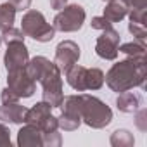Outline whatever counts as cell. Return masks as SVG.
<instances>
[{"label":"cell","instance_id":"6da1fadb","mask_svg":"<svg viewBox=\"0 0 147 147\" xmlns=\"http://www.w3.org/2000/svg\"><path fill=\"white\" fill-rule=\"evenodd\" d=\"M147 76V61L145 57L135 59L128 57L125 61L116 62L104 76V82L113 92H125L135 87H145Z\"/></svg>","mask_w":147,"mask_h":147},{"label":"cell","instance_id":"7a4b0ae2","mask_svg":"<svg viewBox=\"0 0 147 147\" xmlns=\"http://www.w3.org/2000/svg\"><path fill=\"white\" fill-rule=\"evenodd\" d=\"M82 121L90 128H104L113 121V111L106 106L100 99L94 95L82 94V109H80Z\"/></svg>","mask_w":147,"mask_h":147},{"label":"cell","instance_id":"3957f363","mask_svg":"<svg viewBox=\"0 0 147 147\" xmlns=\"http://www.w3.org/2000/svg\"><path fill=\"white\" fill-rule=\"evenodd\" d=\"M21 31L36 42H50L55 35V28L50 26L43 14L38 11H28L21 19Z\"/></svg>","mask_w":147,"mask_h":147},{"label":"cell","instance_id":"277c9868","mask_svg":"<svg viewBox=\"0 0 147 147\" xmlns=\"http://www.w3.org/2000/svg\"><path fill=\"white\" fill-rule=\"evenodd\" d=\"M42 88H43V100L50 104L52 107H59L62 104L64 94H62V78H61V69L52 62L49 71L40 78Z\"/></svg>","mask_w":147,"mask_h":147},{"label":"cell","instance_id":"5b68a950","mask_svg":"<svg viewBox=\"0 0 147 147\" xmlns=\"http://www.w3.org/2000/svg\"><path fill=\"white\" fill-rule=\"evenodd\" d=\"M85 9L78 4H71L64 5L61 12L54 18V28L62 33H71V31H78L83 23H85Z\"/></svg>","mask_w":147,"mask_h":147},{"label":"cell","instance_id":"8992f818","mask_svg":"<svg viewBox=\"0 0 147 147\" xmlns=\"http://www.w3.org/2000/svg\"><path fill=\"white\" fill-rule=\"evenodd\" d=\"M7 88H11L19 99L31 97L36 90V82L26 73V67L7 71Z\"/></svg>","mask_w":147,"mask_h":147},{"label":"cell","instance_id":"52a82bcc","mask_svg":"<svg viewBox=\"0 0 147 147\" xmlns=\"http://www.w3.org/2000/svg\"><path fill=\"white\" fill-rule=\"evenodd\" d=\"M118 47H119V33L113 30V26L107 30H102V35L97 38V43H95L97 55L106 61H114L119 52Z\"/></svg>","mask_w":147,"mask_h":147},{"label":"cell","instance_id":"ba28073f","mask_svg":"<svg viewBox=\"0 0 147 147\" xmlns=\"http://www.w3.org/2000/svg\"><path fill=\"white\" fill-rule=\"evenodd\" d=\"M80 59V47L73 40H64L55 47V59L54 64L61 69V73H66L73 64H76Z\"/></svg>","mask_w":147,"mask_h":147},{"label":"cell","instance_id":"9c48e42d","mask_svg":"<svg viewBox=\"0 0 147 147\" xmlns=\"http://www.w3.org/2000/svg\"><path fill=\"white\" fill-rule=\"evenodd\" d=\"M28 61H30V54H28L24 42L7 43V52L4 55V64H5L7 71L18 69V67H26Z\"/></svg>","mask_w":147,"mask_h":147},{"label":"cell","instance_id":"30bf717a","mask_svg":"<svg viewBox=\"0 0 147 147\" xmlns=\"http://www.w3.org/2000/svg\"><path fill=\"white\" fill-rule=\"evenodd\" d=\"M50 114H52V106L47 104L45 100H42V102H36L31 109H26V113H24V123L35 125V126H38L42 130L43 123L49 119Z\"/></svg>","mask_w":147,"mask_h":147},{"label":"cell","instance_id":"8fae6325","mask_svg":"<svg viewBox=\"0 0 147 147\" xmlns=\"http://www.w3.org/2000/svg\"><path fill=\"white\" fill-rule=\"evenodd\" d=\"M18 145L21 147H42L43 145V133L38 126L28 125L18 131Z\"/></svg>","mask_w":147,"mask_h":147},{"label":"cell","instance_id":"7c38bea8","mask_svg":"<svg viewBox=\"0 0 147 147\" xmlns=\"http://www.w3.org/2000/svg\"><path fill=\"white\" fill-rule=\"evenodd\" d=\"M24 113H26L24 106H21L19 102H9L0 107V119L19 125V123H24Z\"/></svg>","mask_w":147,"mask_h":147},{"label":"cell","instance_id":"4fadbf2b","mask_svg":"<svg viewBox=\"0 0 147 147\" xmlns=\"http://www.w3.org/2000/svg\"><path fill=\"white\" fill-rule=\"evenodd\" d=\"M85 78H87V67H83V66L73 64V66L66 71V82L69 83L71 88H75V90H78V92L87 90Z\"/></svg>","mask_w":147,"mask_h":147},{"label":"cell","instance_id":"5bb4252c","mask_svg":"<svg viewBox=\"0 0 147 147\" xmlns=\"http://www.w3.org/2000/svg\"><path fill=\"white\" fill-rule=\"evenodd\" d=\"M116 106L123 113H135L142 106V99H140L138 94L125 90V92H119V95L116 99Z\"/></svg>","mask_w":147,"mask_h":147},{"label":"cell","instance_id":"9a60e30c","mask_svg":"<svg viewBox=\"0 0 147 147\" xmlns=\"http://www.w3.org/2000/svg\"><path fill=\"white\" fill-rule=\"evenodd\" d=\"M128 5L123 0H109V4L104 9V18L109 23H119L121 19H125L128 16Z\"/></svg>","mask_w":147,"mask_h":147},{"label":"cell","instance_id":"2e32d148","mask_svg":"<svg viewBox=\"0 0 147 147\" xmlns=\"http://www.w3.org/2000/svg\"><path fill=\"white\" fill-rule=\"evenodd\" d=\"M50 66H52V62H50L47 57L38 55V57H33V59L28 61V64H26V73H28V75H30L35 82H40V78L49 71Z\"/></svg>","mask_w":147,"mask_h":147},{"label":"cell","instance_id":"e0dca14e","mask_svg":"<svg viewBox=\"0 0 147 147\" xmlns=\"http://www.w3.org/2000/svg\"><path fill=\"white\" fill-rule=\"evenodd\" d=\"M16 7L11 2H5L0 5V31H4L7 28L12 26L14 19H16Z\"/></svg>","mask_w":147,"mask_h":147},{"label":"cell","instance_id":"ac0fdd59","mask_svg":"<svg viewBox=\"0 0 147 147\" xmlns=\"http://www.w3.org/2000/svg\"><path fill=\"white\" fill-rule=\"evenodd\" d=\"M119 52H123L125 55L128 57H135V59H140V57H145V43L142 40L138 42H128V43H123L121 47H118Z\"/></svg>","mask_w":147,"mask_h":147},{"label":"cell","instance_id":"d6986e66","mask_svg":"<svg viewBox=\"0 0 147 147\" xmlns=\"http://www.w3.org/2000/svg\"><path fill=\"white\" fill-rule=\"evenodd\" d=\"M85 83H87V90H99L104 85V73L99 67H90V69L87 67Z\"/></svg>","mask_w":147,"mask_h":147},{"label":"cell","instance_id":"ffe728a7","mask_svg":"<svg viewBox=\"0 0 147 147\" xmlns=\"http://www.w3.org/2000/svg\"><path fill=\"white\" fill-rule=\"evenodd\" d=\"M135 138L128 130H116L111 135V145L113 147H133Z\"/></svg>","mask_w":147,"mask_h":147},{"label":"cell","instance_id":"44dd1931","mask_svg":"<svg viewBox=\"0 0 147 147\" xmlns=\"http://www.w3.org/2000/svg\"><path fill=\"white\" fill-rule=\"evenodd\" d=\"M57 123H59V128H62L66 131H73V130H76L82 125V118L80 116H75V114L61 113V116L57 118Z\"/></svg>","mask_w":147,"mask_h":147},{"label":"cell","instance_id":"7402d4cb","mask_svg":"<svg viewBox=\"0 0 147 147\" xmlns=\"http://www.w3.org/2000/svg\"><path fill=\"white\" fill-rule=\"evenodd\" d=\"M2 42H5V43H12V42H24V33L23 31H19V30H16V28H7V30H4L2 31Z\"/></svg>","mask_w":147,"mask_h":147},{"label":"cell","instance_id":"603a6c76","mask_svg":"<svg viewBox=\"0 0 147 147\" xmlns=\"http://www.w3.org/2000/svg\"><path fill=\"white\" fill-rule=\"evenodd\" d=\"M128 14H130V23L145 24V19H147V7H142V9H130Z\"/></svg>","mask_w":147,"mask_h":147},{"label":"cell","instance_id":"cb8c5ba5","mask_svg":"<svg viewBox=\"0 0 147 147\" xmlns=\"http://www.w3.org/2000/svg\"><path fill=\"white\" fill-rule=\"evenodd\" d=\"M128 30H130V33L137 38V40H145V36H147V30H145V24H138V23H130L128 24Z\"/></svg>","mask_w":147,"mask_h":147},{"label":"cell","instance_id":"d4e9b609","mask_svg":"<svg viewBox=\"0 0 147 147\" xmlns=\"http://www.w3.org/2000/svg\"><path fill=\"white\" fill-rule=\"evenodd\" d=\"M61 144H62L61 133H57V131L43 133V145H47V147H59Z\"/></svg>","mask_w":147,"mask_h":147},{"label":"cell","instance_id":"484cf974","mask_svg":"<svg viewBox=\"0 0 147 147\" xmlns=\"http://www.w3.org/2000/svg\"><path fill=\"white\" fill-rule=\"evenodd\" d=\"M90 24H92L94 30H100V31H102V30H107V28L113 26V23H109L104 16H97V18H94Z\"/></svg>","mask_w":147,"mask_h":147},{"label":"cell","instance_id":"4316f807","mask_svg":"<svg viewBox=\"0 0 147 147\" xmlns=\"http://www.w3.org/2000/svg\"><path fill=\"white\" fill-rule=\"evenodd\" d=\"M11 147V131L5 125L0 123V147Z\"/></svg>","mask_w":147,"mask_h":147},{"label":"cell","instance_id":"83f0119b","mask_svg":"<svg viewBox=\"0 0 147 147\" xmlns=\"http://www.w3.org/2000/svg\"><path fill=\"white\" fill-rule=\"evenodd\" d=\"M147 111L145 109H140L138 113H137V119H135V125H137V128L140 130V131H147Z\"/></svg>","mask_w":147,"mask_h":147},{"label":"cell","instance_id":"f1b7e54d","mask_svg":"<svg viewBox=\"0 0 147 147\" xmlns=\"http://www.w3.org/2000/svg\"><path fill=\"white\" fill-rule=\"evenodd\" d=\"M9 102H19V97L11 88H4L2 90V104H9Z\"/></svg>","mask_w":147,"mask_h":147},{"label":"cell","instance_id":"f546056e","mask_svg":"<svg viewBox=\"0 0 147 147\" xmlns=\"http://www.w3.org/2000/svg\"><path fill=\"white\" fill-rule=\"evenodd\" d=\"M123 2L128 5V9H142V7H147V0H123Z\"/></svg>","mask_w":147,"mask_h":147},{"label":"cell","instance_id":"4dcf8cb0","mask_svg":"<svg viewBox=\"0 0 147 147\" xmlns=\"http://www.w3.org/2000/svg\"><path fill=\"white\" fill-rule=\"evenodd\" d=\"M9 2L16 7V11H26L31 5V0H9Z\"/></svg>","mask_w":147,"mask_h":147},{"label":"cell","instance_id":"1f68e13d","mask_svg":"<svg viewBox=\"0 0 147 147\" xmlns=\"http://www.w3.org/2000/svg\"><path fill=\"white\" fill-rule=\"evenodd\" d=\"M66 4H67V0H50V7L55 11H61Z\"/></svg>","mask_w":147,"mask_h":147},{"label":"cell","instance_id":"d6a6232c","mask_svg":"<svg viewBox=\"0 0 147 147\" xmlns=\"http://www.w3.org/2000/svg\"><path fill=\"white\" fill-rule=\"evenodd\" d=\"M0 45H2V36H0Z\"/></svg>","mask_w":147,"mask_h":147},{"label":"cell","instance_id":"836d02e7","mask_svg":"<svg viewBox=\"0 0 147 147\" xmlns=\"http://www.w3.org/2000/svg\"><path fill=\"white\" fill-rule=\"evenodd\" d=\"M107 2H109V0H107Z\"/></svg>","mask_w":147,"mask_h":147}]
</instances>
